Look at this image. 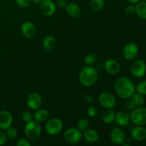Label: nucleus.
Listing matches in <instances>:
<instances>
[{
    "label": "nucleus",
    "instance_id": "f257e3e1",
    "mask_svg": "<svg viewBox=\"0 0 146 146\" xmlns=\"http://www.w3.org/2000/svg\"><path fill=\"white\" fill-rule=\"evenodd\" d=\"M114 89L117 95L122 99H129L135 93V86L130 78L121 76L114 83Z\"/></svg>",
    "mask_w": 146,
    "mask_h": 146
},
{
    "label": "nucleus",
    "instance_id": "f03ea898",
    "mask_svg": "<svg viewBox=\"0 0 146 146\" xmlns=\"http://www.w3.org/2000/svg\"><path fill=\"white\" fill-rule=\"evenodd\" d=\"M98 78V72L96 68L92 66H86L81 68L78 74L80 84L86 87L94 85Z\"/></svg>",
    "mask_w": 146,
    "mask_h": 146
},
{
    "label": "nucleus",
    "instance_id": "7ed1b4c3",
    "mask_svg": "<svg viewBox=\"0 0 146 146\" xmlns=\"http://www.w3.org/2000/svg\"><path fill=\"white\" fill-rule=\"evenodd\" d=\"M42 128L39 122L32 120L28 123H26L24 127V135L28 139L35 140L41 135Z\"/></svg>",
    "mask_w": 146,
    "mask_h": 146
},
{
    "label": "nucleus",
    "instance_id": "20e7f679",
    "mask_svg": "<svg viewBox=\"0 0 146 146\" xmlns=\"http://www.w3.org/2000/svg\"><path fill=\"white\" fill-rule=\"evenodd\" d=\"M131 121L135 125L144 126L146 125V108L137 107L130 114Z\"/></svg>",
    "mask_w": 146,
    "mask_h": 146
},
{
    "label": "nucleus",
    "instance_id": "39448f33",
    "mask_svg": "<svg viewBox=\"0 0 146 146\" xmlns=\"http://www.w3.org/2000/svg\"><path fill=\"white\" fill-rule=\"evenodd\" d=\"M63 122L58 118L48 119L45 125V130L50 135H56L61 132L63 129Z\"/></svg>",
    "mask_w": 146,
    "mask_h": 146
},
{
    "label": "nucleus",
    "instance_id": "423d86ee",
    "mask_svg": "<svg viewBox=\"0 0 146 146\" xmlns=\"http://www.w3.org/2000/svg\"><path fill=\"white\" fill-rule=\"evenodd\" d=\"M98 103L106 109H112L116 106V98L110 92H103L99 94L98 98Z\"/></svg>",
    "mask_w": 146,
    "mask_h": 146
},
{
    "label": "nucleus",
    "instance_id": "0eeeda50",
    "mask_svg": "<svg viewBox=\"0 0 146 146\" xmlns=\"http://www.w3.org/2000/svg\"><path fill=\"white\" fill-rule=\"evenodd\" d=\"M64 138L68 143H78L83 138L82 131L77 128H69L64 133Z\"/></svg>",
    "mask_w": 146,
    "mask_h": 146
},
{
    "label": "nucleus",
    "instance_id": "6e6552de",
    "mask_svg": "<svg viewBox=\"0 0 146 146\" xmlns=\"http://www.w3.org/2000/svg\"><path fill=\"white\" fill-rule=\"evenodd\" d=\"M131 74L135 78H142L145 75L146 64L142 59H137L133 61L130 67Z\"/></svg>",
    "mask_w": 146,
    "mask_h": 146
},
{
    "label": "nucleus",
    "instance_id": "1a4fd4ad",
    "mask_svg": "<svg viewBox=\"0 0 146 146\" xmlns=\"http://www.w3.org/2000/svg\"><path fill=\"white\" fill-rule=\"evenodd\" d=\"M138 52L139 48L135 43H128L125 46L123 50V56L127 61H132L136 58Z\"/></svg>",
    "mask_w": 146,
    "mask_h": 146
},
{
    "label": "nucleus",
    "instance_id": "9d476101",
    "mask_svg": "<svg viewBox=\"0 0 146 146\" xmlns=\"http://www.w3.org/2000/svg\"><path fill=\"white\" fill-rule=\"evenodd\" d=\"M111 141L116 145H121L125 142L126 136L123 130L121 127H115L113 128L110 133Z\"/></svg>",
    "mask_w": 146,
    "mask_h": 146
},
{
    "label": "nucleus",
    "instance_id": "9b49d317",
    "mask_svg": "<svg viewBox=\"0 0 146 146\" xmlns=\"http://www.w3.org/2000/svg\"><path fill=\"white\" fill-rule=\"evenodd\" d=\"M21 32L24 37L27 38H32L37 33V29L35 24L31 21H24L21 26Z\"/></svg>",
    "mask_w": 146,
    "mask_h": 146
},
{
    "label": "nucleus",
    "instance_id": "f8f14e48",
    "mask_svg": "<svg viewBox=\"0 0 146 146\" xmlns=\"http://www.w3.org/2000/svg\"><path fill=\"white\" fill-rule=\"evenodd\" d=\"M27 106L33 111L38 109L42 104V98L38 93H31L28 96L27 99Z\"/></svg>",
    "mask_w": 146,
    "mask_h": 146
},
{
    "label": "nucleus",
    "instance_id": "ddd939ff",
    "mask_svg": "<svg viewBox=\"0 0 146 146\" xmlns=\"http://www.w3.org/2000/svg\"><path fill=\"white\" fill-rule=\"evenodd\" d=\"M41 13L46 17H51L56 12V4L52 0H43L40 4Z\"/></svg>",
    "mask_w": 146,
    "mask_h": 146
},
{
    "label": "nucleus",
    "instance_id": "4468645a",
    "mask_svg": "<svg viewBox=\"0 0 146 146\" xmlns=\"http://www.w3.org/2000/svg\"><path fill=\"white\" fill-rule=\"evenodd\" d=\"M13 123V116L8 111H0V129L6 131L7 128L11 126Z\"/></svg>",
    "mask_w": 146,
    "mask_h": 146
},
{
    "label": "nucleus",
    "instance_id": "2eb2a0df",
    "mask_svg": "<svg viewBox=\"0 0 146 146\" xmlns=\"http://www.w3.org/2000/svg\"><path fill=\"white\" fill-rule=\"evenodd\" d=\"M104 68H105L106 71L111 75H116L121 71V64L116 60L110 59L106 60L104 64Z\"/></svg>",
    "mask_w": 146,
    "mask_h": 146
},
{
    "label": "nucleus",
    "instance_id": "dca6fc26",
    "mask_svg": "<svg viewBox=\"0 0 146 146\" xmlns=\"http://www.w3.org/2000/svg\"><path fill=\"white\" fill-rule=\"evenodd\" d=\"M131 118H130V114L125 111H121L115 113V118L114 122L119 127H125L129 125Z\"/></svg>",
    "mask_w": 146,
    "mask_h": 146
},
{
    "label": "nucleus",
    "instance_id": "f3484780",
    "mask_svg": "<svg viewBox=\"0 0 146 146\" xmlns=\"http://www.w3.org/2000/svg\"><path fill=\"white\" fill-rule=\"evenodd\" d=\"M131 135L133 139L138 142L145 141L146 139V128L144 126L135 125V127L131 130Z\"/></svg>",
    "mask_w": 146,
    "mask_h": 146
},
{
    "label": "nucleus",
    "instance_id": "a211bd4d",
    "mask_svg": "<svg viewBox=\"0 0 146 146\" xmlns=\"http://www.w3.org/2000/svg\"><path fill=\"white\" fill-rule=\"evenodd\" d=\"M83 138L89 143H96L99 139V134L94 128H87L82 133Z\"/></svg>",
    "mask_w": 146,
    "mask_h": 146
},
{
    "label": "nucleus",
    "instance_id": "6ab92c4d",
    "mask_svg": "<svg viewBox=\"0 0 146 146\" xmlns=\"http://www.w3.org/2000/svg\"><path fill=\"white\" fill-rule=\"evenodd\" d=\"M65 8L66 11L70 17L76 18V17H79L80 14H81V8L76 3H68V4H67L66 7Z\"/></svg>",
    "mask_w": 146,
    "mask_h": 146
},
{
    "label": "nucleus",
    "instance_id": "aec40b11",
    "mask_svg": "<svg viewBox=\"0 0 146 146\" xmlns=\"http://www.w3.org/2000/svg\"><path fill=\"white\" fill-rule=\"evenodd\" d=\"M49 118V112L46 109H38L36 110L35 113H34V120L41 123L47 121Z\"/></svg>",
    "mask_w": 146,
    "mask_h": 146
},
{
    "label": "nucleus",
    "instance_id": "412c9836",
    "mask_svg": "<svg viewBox=\"0 0 146 146\" xmlns=\"http://www.w3.org/2000/svg\"><path fill=\"white\" fill-rule=\"evenodd\" d=\"M56 40L52 35H47L44 38L42 41V46L44 49L46 51H50L56 46Z\"/></svg>",
    "mask_w": 146,
    "mask_h": 146
},
{
    "label": "nucleus",
    "instance_id": "4be33fe9",
    "mask_svg": "<svg viewBox=\"0 0 146 146\" xmlns=\"http://www.w3.org/2000/svg\"><path fill=\"white\" fill-rule=\"evenodd\" d=\"M135 14L143 19H146V2L145 1L137 3L135 6Z\"/></svg>",
    "mask_w": 146,
    "mask_h": 146
},
{
    "label": "nucleus",
    "instance_id": "5701e85b",
    "mask_svg": "<svg viewBox=\"0 0 146 146\" xmlns=\"http://www.w3.org/2000/svg\"><path fill=\"white\" fill-rule=\"evenodd\" d=\"M131 101H132L133 104H134L135 107H141L145 104V97L143 95L139 94V93H137L135 91V94L129 98Z\"/></svg>",
    "mask_w": 146,
    "mask_h": 146
},
{
    "label": "nucleus",
    "instance_id": "b1692460",
    "mask_svg": "<svg viewBox=\"0 0 146 146\" xmlns=\"http://www.w3.org/2000/svg\"><path fill=\"white\" fill-rule=\"evenodd\" d=\"M115 113L111 109H107L102 115V121L106 124H111L114 122Z\"/></svg>",
    "mask_w": 146,
    "mask_h": 146
},
{
    "label": "nucleus",
    "instance_id": "393cba45",
    "mask_svg": "<svg viewBox=\"0 0 146 146\" xmlns=\"http://www.w3.org/2000/svg\"><path fill=\"white\" fill-rule=\"evenodd\" d=\"M105 4V0H91L89 7L91 11L98 12L103 9Z\"/></svg>",
    "mask_w": 146,
    "mask_h": 146
},
{
    "label": "nucleus",
    "instance_id": "a878e982",
    "mask_svg": "<svg viewBox=\"0 0 146 146\" xmlns=\"http://www.w3.org/2000/svg\"><path fill=\"white\" fill-rule=\"evenodd\" d=\"M97 57L94 53H89L84 57V62L86 66H93L96 62Z\"/></svg>",
    "mask_w": 146,
    "mask_h": 146
},
{
    "label": "nucleus",
    "instance_id": "bb28decb",
    "mask_svg": "<svg viewBox=\"0 0 146 146\" xmlns=\"http://www.w3.org/2000/svg\"><path fill=\"white\" fill-rule=\"evenodd\" d=\"M76 128L81 131H84L87 128H89V121L86 118H81L77 123Z\"/></svg>",
    "mask_w": 146,
    "mask_h": 146
},
{
    "label": "nucleus",
    "instance_id": "cd10ccee",
    "mask_svg": "<svg viewBox=\"0 0 146 146\" xmlns=\"http://www.w3.org/2000/svg\"><path fill=\"white\" fill-rule=\"evenodd\" d=\"M135 91L142 95L146 96V80L141 81L138 84V86L135 87Z\"/></svg>",
    "mask_w": 146,
    "mask_h": 146
},
{
    "label": "nucleus",
    "instance_id": "c85d7f7f",
    "mask_svg": "<svg viewBox=\"0 0 146 146\" xmlns=\"http://www.w3.org/2000/svg\"><path fill=\"white\" fill-rule=\"evenodd\" d=\"M6 134L7 135V138H10V139H14L18 135V132L15 128L11 126L6 130Z\"/></svg>",
    "mask_w": 146,
    "mask_h": 146
},
{
    "label": "nucleus",
    "instance_id": "c756f323",
    "mask_svg": "<svg viewBox=\"0 0 146 146\" xmlns=\"http://www.w3.org/2000/svg\"><path fill=\"white\" fill-rule=\"evenodd\" d=\"M21 119L25 123H28L34 120V114L31 111H26L21 115Z\"/></svg>",
    "mask_w": 146,
    "mask_h": 146
},
{
    "label": "nucleus",
    "instance_id": "7c9ffc66",
    "mask_svg": "<svg viewBox=\"0 0 146 146\" xmlns=\"http://www.w3.org/2000/svg\"><path fill=\"white\" fill-rule=\"evenodd\" d=\"M15 2L21 8H27L31 4V0H15Z\"/></svg>",
    "mask_w": 146,
    "mask_h": 146
},
{
    "label": "nucleus",
    "instance_id": "2f4dec72",
    "mask_svg": "<svg viewBox=\"0 0 146 146\" xmlns=\"http://www.w3.org/2000/svg\"><path fill=\"white\" fill-rule=\"evenodd\" d=\"M124 11L127 15L133 16L135 14V7L133 4H130L125 7Z\"/></svg>",
    "mask_w": 146,
    "mask_h": 146
},
{
    "label": "nucleus",
    "instance_id": "473e14b6",
    "mask_svg": "<svg viewBox=\"0 0 146 146\" xmlns=\"http://www.w3.org/2000/svg\"><path fill=\"white\" fill-rule=\"evenodd\" d=\"M31 143L28 138H19L17 142V146H31Z\"/></svg>",
    "mask_w": 146,
    "mask_h": 146
},
{
    "label": "nucleus",
    "instance_id": "72a5a7b5",
    "mask_svg": "<svg viewBox=\"0 0 146 146\" xmlns=\"http://www.w3.org/2000/svg\"><path fill=\"white\" fill-rule=\"evenodd\" d=\"M7 135L4 131H0V146L4 145L7 143Z\"/></svg>",
    "mask_w": 146,
    "mask_h": 146
},
{
    "label": "nucleus",
    "instance_id": "f704fd0d",
    "mask_svg": "<svg viewBox=\"0 0 146 146\" xmlns=\"http://www.w3.org/2000/svg\"><path fill=\"white\" fill-rule=\"evenodd\" d=\"M87 114L89 117H91V118H94L96 115H97V110L96 108H94V107H89L88 108V110H87Z\"/></svg>",
    "mask_w": 146,
    "mask_h": 146
},
{
    "label": "nucleus",
    "instance_id": "c9c22d12",
    "mask_svg": "<svg viewBox=\"0 0 146 146\" xmlns=\"http://www.w3.org/2000/svg\"><path fill=\"white\" fill-rule=\"evenodd\" d=\"M57 5L59 7H61V8H64V7H66L67 5V1L66 0H57L56 1Z\"/></svg>",
    "mask_w": 146,
    "mask_h": 146
},
{
    "label": "nucleus",
    "instance_id": "e433bc0d",
    "mask_svg": "<svg viewBox=\"0 0 146 146\" xmlns=\"http://www.w3.org/2000/svg\"><path fill=\"white\" fill-rule=\"evenodd\" d=\"M127 108H128L129 110H131V111H132V110L135 109V108H136V107H135V106H134V104H133L132 101H131V100H129V101H128V102H127Z\"/></svg>",
    "mask_w": 146,
    "mask_h": 146
},
{
    "label": "nucleus",
    "instance_id": "4c0bfd02",
    "mask_svg": "<svg viewBox=\"0 0 146 146\" xmlns=\"http://www.w3.org/2000/svg\"><path fill=\"white\" fill-rule=\"evenodd\" d=\"M128 2L130 3L131 4H133V5H135V4H137V3L139 2L141 0H128Z\"/></svg>",
    "mask_w": 146,
    "mask_h": 146
},
{
    "label": "nucleus",
    "instance_id": "58836bf2",
    "mask_svg": "<svg viewBox=\"0 0 146 146\" xmlns=\"http://www.w3.org/2000/svg\"><path fill=\"white\" fill-rule=\"evenodd\" d=\"M43 0H31V2H34V4H41Z\"/></svg>",
    "mask_w": 146,
    "mask_h": 146
},
{
    "label": "nucleus",
    "instance_id": "ea45409f",
    "mask_svg": "<svg viewBox=\"0 0 146 146\" xmlns=\"http://www.w3.org/2000/svg\"><path fill=\"white\" fill-rule=\"evenodd\" d=\"M145 2H146V0H145Z\"/></svg>",
    "mask_w": 146,
    "mask_h": 146
}]
</instances>
